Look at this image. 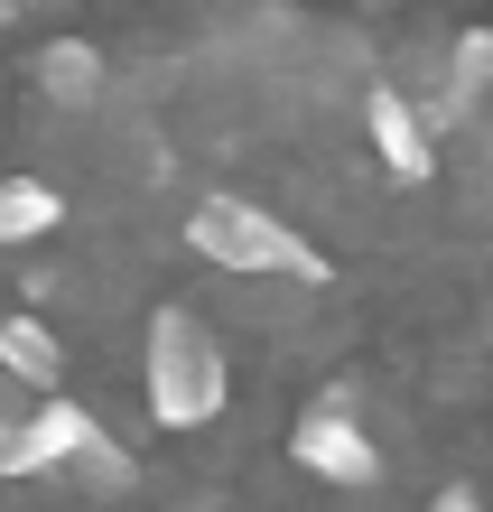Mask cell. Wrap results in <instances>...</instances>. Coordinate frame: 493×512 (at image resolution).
<instances>
[{"mask_svg": "<svg viewBox=\"0 0 493 512\" xmlns=\"http://www.w3.org/2000/svg\"><path fill=\"white\" fill-rule=\"evenodd\" d=\"M224 401H233L224 336H214L196 308L168 298V308L149 317V419H159V429H205Z\"/></svg>", "mask_w": 493, "mask_h": 512, "instance_id": "obj_1", "label": "cell"}, {"mask_svg": "<svg viewBox=\"0 0 493 512\" xmlns=\"http://www.w3.org/2000/svg\"><path fill=\"white\" fill-rule=\"evenodd\" d=\"M187 243H196V261L233 270V280H298V289L326 280V252L298 243V233L270 215V205H252V196H196Z\"/></svg>", "mask_w": 493, "mask_h": 512, "instance_id": "obj_2", "label": "cell"}, {"mask_svg": "<svg viewBox=\"0 0 493 512\" xmlns=\"http://www.w3.org/2000/svg\"><path fill=\"white\" fill-rule=\"evenodd\" d=\"M103 419L66 401V391H47V401H28L19 429H0V485H28V475H66L84 457V438H94Z\"/></svg>", "mask_w": 493, "mask_h": 512, "instance_id": "obj_3", "label": "cell"}, {"mask_svg": "<svg viewBox=\"0 0 493 512\" xmlns=\"http://www.w3.org/2000/svg\"><path fill=\"white\" fill-rule=\"evenodd\" d=\"M289 457L307 475H326V485H373V475H382V447L363 438V419L345 401H317V410H307L298 429H289Z\"/></svg>", "mask_w": 493, "mask_h": 512, "instance_id": "obj_4", "label": "cell"}, {"mask_svg": "<svg viewBox=\"0 0 493 512\" xmlns=\"http://www.w3.org/2000/svg\"><path fill=\"white\" fill-rule=\"evenodd\" d=\"M363 140H373V159L391 177H428L438 168V131L419 122V103L400 94V84H373V94H363Z\"/></svg>", "mask_w": 493, "mask_h": 512, "instance_id": "obj_5", "label": "cell"}, {"mask_svg": "<svg viewBox=\"0 0 493 512\" xmlns=\"http://www.w3.org/2000/svg\"><path fill=\"white\" fill-rule=\"evenodd\" d=\"M0 382H19L28 401H47L56 382H66V336L38 317V308H19V317H0Z\"/></svg>", "mask_w": 493, "mask_h": 512, "instance_id": "obj_6", "label": "cell"}, {"mask_svg": "<svg viewBox=\"0 0 493 512\" xmlns=\"http://www.w3.org/2000/svg\"><path fill=\"white\" fill-rule=\"evenodd\" d=\"M28 84H38L47 103H66V112H94L103 103V47L94 38H47L28 56Z\"/></svg>", "mask_w": 493, "mask_h": 512, "instance_id": "obj_7", "label": "cell"}, {"mask_svg": "<svg viewBox=\"0 0 493 512\" xmlns=\"http://www.w3.org/2000/svg\"><path fill=\"white\" fill-rule=\"evenodd\" d=\"M484 75H493V38L484 28H466V38H456V56H447V94L419 112L428 131H456V122H475V103H484Z\"/></svg>", "mask_w": 493, "mask_h": 512, "instance_id": "obj_8", "label": "cell"}, {"mask_svg": "<svg viewBox=\"0 0 493 512\" xmlns=\"http://www.w3.org/2000/svg\"><path fill=\"white\" fill-rule=\"evenodd\" d=\"M56 224H66V196L47 177H0V243H38Z\"/></svg>", "mask_w": 493, "mask_h": 512, "instance_id": "obj_9", "label": "cell"}, {"mask_svg": "<svg viewBox=\"0 0 493 512\" xmlns=\"http://www.w3.org/2000/svg\"><path fill=\"white\" fill-rule=\"evenodd\" d=\"M66 475H75V485H94V494H121V485H131V457H121V438L94 429V438H84V457H75Z\"/></svg>", "mask_w": 493, "mask_h": 512, "instance_id": "obj_10", "label": "cell"}, {"mask_svg": "<svg viewBox=\"0 0 493 512\" xmlns=\"http://www.w3.org/2000/svg\"><path fill=\"white\" fill-rule=\"evenodd\" d=\"M428 512H484V494H475V485H447V494L428 503Z\"/></svg>", "mask_w": 493, "mask_h": 512, "instance_id": "obj_11", "label": "cell"}, {"mask_svg": "<svg viewBox=\"0 0 493 512\" xmlns=\"http://www.w3.org/2000/svg\"><path fill=\"white\" fill-rule=\"evenodd\" d=\"M19 419H28V391H19V382H0V429H19Z\"/></svg>", "mask_w": 493, "mask_h": 512, "instance_id": "obj_12", "label": "cell"}, {"mask_svg": "<svg viewBox=\"0 0 493 512\" xmlns=\"http://www.w3.org/2000/svg\"><path fill=\"white\" fill-rule=\"evenodd\" d=\"M28 10H38V0H0V19H28Z\"/></svg>", "mask_w": 493, "mask_h": 512, "instance_id": "obj_13", "label": "cell"}, {"mask_svg": "<svg viewBox=\"0 0 493 512\" xmlns=\"http://www.w3.org/2000/svg\"><path fill=\"white\" fill-rule=\"evenodd\" d=\"M168 512H214V503H168Z\"/></svg>", "mask_w": 493, "mask_h": 512, "instance_id": "obj_14", "label": "cell"}]
</instances>
